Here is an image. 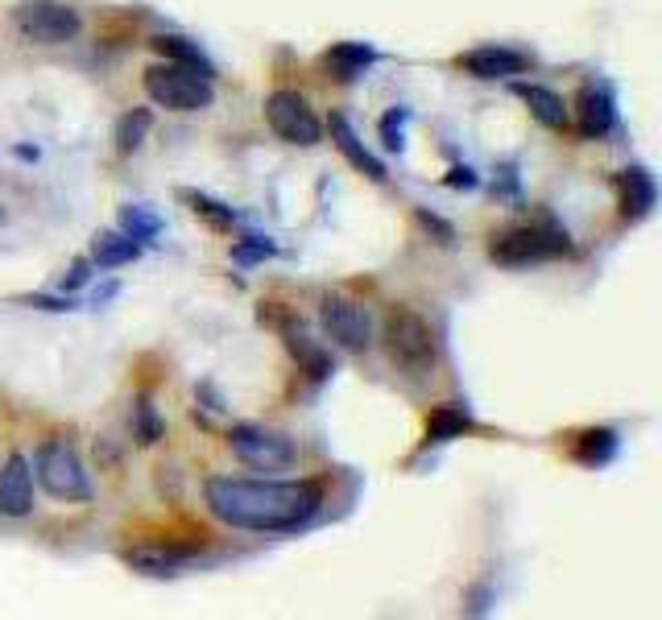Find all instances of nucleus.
Instances as JSON below:
<instances>
[{
    "instance_id": "obj_28",
    "label": "nucleus",
    "mask_w": 662,
    "mask_h": 620,
    "mask_svg": "<svg viewBox=\"0 0 662 620\" xmlns=\"http://www.w3.org/2000/svg\"><path fill=\"white\" fill-rule=\"evenodd\" d=\"M406 121H410V112L406 108H393V112H385L381 116V141H385V149H402V133H406Z\"/></svg>"
},
{
    "instance_id": "obj_4",
    "label": "nucleus",
    "mask_w": 662,
    "mask_h": 620,
    "mask_svg": "<svg viewBox=\"0 0 662 620\" xmlns=\"http://www.w3.org/2000/svg\"><path fill=\"white\" fill-rule=\"evenodd\" d=\"M34 468H38V484L54 500H91L96 496V484H91V475L71 443H59V438L41 443Z\"/></svg>"
},
{
    "instance_id": "obj_17",
    "label": "nucleus",
    "mask_w": 662,
    "mask_h": 620,
    "mask_svg": "<svg viewBox=\"0 0 662 620\" xmlns=\"http://www.w3.org/2000/svg\"><path fill=\"white\" fill-rule=\"evenodd\" d=\"M514 91L526 100L530 116H535L542 128H567V108H563V100H559L551 87H542V83H517Z\"/></svg>"
},
{
    "instance_id": "obj_27",
    "label": "nucleus",
    "mask_w": 662,
    "mask_h": 620,
    "mask_svg": "<svg viewBox=\"0 0 662 620\" xmlns=\"http://www.w3.org/2000/svg\"><path fill=\"white\" fill-rule=\"evenodd\" d=\"M273 252H278L273 240H266V236H248V240H236V245H232V261H236V265H257V261H266Z\"/></svg>"
},
{
    "instance_id": "obj_9",
    "label": "nucleus",
    "mask_w": 662,
    "mask_h": 620,
    "mask_svg": "<svg viewBox=\"0 0 662 620\" xmlns=\"http://www.w3.org/2000/svg\"><path fill=\"white\" fill-rule=\"evenodd\" d=\"M323 327H328L331 344H340L344 351H369L372 348V314L356 298L344 294H328L323 298Z\"/></svg>"
},
{
    "instance_id": "obj_2",
    "label": "nucleus",
    "mask_w": 662,
    "mask_h": 620,
    "mask_svg": "<svg viewBox=\"0 0 662 620\" xmlns=\"http://www.w3.org/2000/svg\"><path fill=\"white\" fill-rule=\"evenodd\" d=\"M381 339H385L390 360L406 372V376L418 381V376H431L434 372V331L418 310L393 307L390 314H385V331H381Z\"/></svg>"
},
{
    "instance_id": "obj_13",
    "label": "nucleus",
    "mask_w": 662,
    "mask_h": 620,
    "mask_svg": "<svg viewBox=\"0 0 662 620\" xmlns=\"http://www.w3.org/2000/svg\"><path fill=\"white\" fill-rule=\"evenodd\" d=\"M659 203V186H654V174L646 165H629L621 170V220L629 224H641Z\"/></svg>"
},
{
    "instance_id": "obj_31",
    "label": "nucleus",
    "mask_w": 662,
    "mask_h": 620,
    "mask_svg": "<svg viewBox=\"0 0 662 620\" xmlns=\"http://www.w3.org/2000/svg\"><path fill=\"white\" fill-rule=\"evenodd\" d=\"M476 183H480V178H476L473 165H452V174H448V186H452V190H476Z\"/></svg>"
},
{
    "instance_id": "obj_20",
    "label": "nucleus",
    "mask_w": 662,
    "mask_h": 620,
    "mask_svg": "<svg viewBox=\"0 0 662 620\" xmlns=\"http://www.w3.org/2000/svg\"><path fill=\"white\" fill-rule=\"evenodd\" d=\"M154 50L162 54L166 62H179V66H191V71H199V75H216V66L207 59L204 50L195 46L191 38H179V34H162V38H154Z\"/></svg>"
},
{
    "instance_id": "obj_21",
    "label": "nucleus",
    "mask_w": 662,
    "mask_h": 620,
    "mask_svg": "<svg viewBox=\"0 0 662 620\" xmlns=\"http://www.w3.org/2000/svg\"><path fill=\"white\" fill-rule=\"evenodd\" d=\"M621 438L617 431H609V426H600V431H584L576 438V459L584 468H604L613 455H617Z\"/></svg>"
},
{
    "instance_id": "obj_15",
    "label": "nucleus",
    "mask_w": 662,
    "mask_h": 620,
    "mask_svg": "<svg viewBox=\"0 0 662 620\" xmlns=\"http://www.w3.org/2000/svg\"><path fill=\"white\" fill-rule=\"evenodd\" d=\"M331 141H335V149L348 158V165H356L360 174H369L372 183H385V162L372 158L369 149H365V141L352 133V124L344 121V116H331Z\"/></svg>"
},
{
    "instance_id": "obj_12",
    "label": "nucleus",
    "mask_w": 662,
    "mask_h": 620,
    "mask_svg": "<svg viewBox=\"0 0 662 620\" xmlns=\"http://www.w3.org/2000/svg\"><path fill=\"white\" fill-rule=\"evenodd\" d=\"M124 562L137 571V575H149V579H170V575H183L186 567L195 562V550L191 546H133Z\"/></svg>"
},
{
    "instance_id": "obj_10",
    "label": "nucleus",
    "mask_w": 662,
    "mask_h": 620,
    "mask_svg": "<svg viewBox=\"0 0 662 620\" xmlns=\"http://www.w3.org/2000/svg\"><path fill=\"white\" fill-rule=\"evenodd\" d=\"M34 509V472L25 455H9L0 468V517H25Z\"/></svg>"
},
{
    "instance_id": "obj_19",
    "label": "nucleus",
    "mask_w": 662,
    "mask_h": 620,
    "mask_svg": "<svg viewBox=\"0 0 662 620\" xmlns=\"http://www.w3.org/2000/svg\"><path fill=\"white\" fill-rule=\"evenodd\" d=\"M137 257H142V245L128 240L124 232H100V236L91 240V265H100V269L133 265Z\"/></svg>"
},
{
    "instance_id": "obj_14",
    "label": "nucleus",
    "mask_w": 662,
    "mask_h": 620,
    "mask_svg": "<svg viewBox=\"0 0 662 620\" xmlns=\"http://www.w3.org/2000/svg\"><path fill=\"white\" fill-rule=\"evenodd\" d=\"M459 66L473 75V79H510V75H522L526 71V54H517L510 46H476L468 50Z\"/></svg>"
},
{
    "instance_id": "obj_5",
    "label": "nucleus",
    "mask_w": 662,
    "mask_h": 620,
    "mask_svg": "<svg viewBox=\"0 0 662 620\" xmlns=\"http://www.w3.org/2000/svg\"><path fill=\"white\" fill-rule=\"evenodd\" d=\"M13 25L29 46H66L79 38L83 17L62 0H21L13 9Z\"/></svg>"
},
{
    "instance_id": "obj_24",
    "label": "nucleus",
    "mask_w": 662,
    "mask_h": 620,
    "mask_svg": "<svg viewBox=\"0 0 662 620\" xmlns=\"http://www.w3.org/2000/svg\"><path fill=\"white\" fill-rule=\"evenodd\" d=\"M149 124H154V116H149L145 108L124 112L121 124H117V149H121V153H137L145 141V133H149Z\"/></svg>"
},
{
    "instance_id": "obj_32",
    "label": "nucleus",
    "mask_w": 662,
    "mask_h": 620,
    "mask_svg": "<svg viewBox=\"0 0 662 620\" xmlns=\"http://www.w3.org/2000/svg\"><path fill=\"white\" fill-rule=\"evenodd\" d=\"M29 307H41V310H71V298H25Z\"/></svg>"
},
{
    "instance_id": "obj_6",
    "label": "nucleus",
    "mask_w": 662,
    "mask_h": 620,
    "mask_svg": "<svg viewBox=\"0 0 662 620\" xmlns=\"http://www.w3.org/2000/svg\"><path fill=\"white\" fill-rule=\"evenodd\" d=\"M563 252H572L567 232L547 227V224L510 227V232H501L493 245H489V257H493V261H501V265H538V261L563 257Z\"/></svg>"
},
{
    "instance_id": "obj_22",
    "label": "nucleus",
    "mask_w": 662,
    "mask_h": 620,
    "mask_svg": "<svg viewBox=\"0 0 662 620\" xmlns=\"http://www.w3.org/2000/svg\"><path fill=\"white\" fill-rule=\"evenodd\" d=\"M464 431H473V418L459 410V406H439V410L427 418V438L431 443H452Z\"/></svg>"
},
{
    "instance_id": "obj_7",
    "label": "nucleus",
    "mask_w": 662,
    "mask_h": 620,
    "mask_svg": "<svg viewBox=\"0 0 662 620\" xmlns=\"http://www.w3.org/2000/svg\"><path fill=\"white\" fill-rule=\"evenodd\" d=\"M228 447H232V455L241 463L257 468V472H286V468L298 463V447L290 443L286 434L266 431V426H232Z\"/></svg>"
},
{
    "instance_id": "obj_29",
    "label": "nucleus",
    "mask_w": 662,
    "mask_h": 620,
    "mask_svg": "<svg viewBox=\"0 0 662 620\" xmlns=\"http://www.w3.org/2000/svg\"><path fill=\"white\" fill-rule=\"evenodd\" d=\"M418 224L427 227V232H434V236H439V245H455L452 224H443V220H439V215H431V211H418Z\"/></svg>"
},
{
    "instance_id": "obj_18",
    "label": "nucleus",
    "mask_w": 662,
    "mask_h": 620,
    "mask_svg": "<svg viewBox=\"0 0 662 620\" xmlns=\"http://www.w3.org/2000/svg\"><path fill=\"white\" fill-rule=\"evenodd\" d=\"M286 344L290 351H294V360L307 369L310 381H328L331 372H335V364H331V356L319 344H310V335L303 331V323L294 327V323H286Z\"/></svg>"
},
{
    "instance_id": "obj_33",
    "label": "nucleus",
    "mask_w": 662,
    "mask_h": 620,
    "mask_svg": "<svg viewBox=\"0 0 662 620\" xmlns=\"http://www.w3.org/2000/svg\"><path fill=\"white\" fill-rule=\"evenodd\" d=\"M0 224H4V207H0Z\"/></svg>"
},
{
    "instance_id": "obj_30",
    "label": "nucleus",
    "mask_w": 662,
    "mask_h": 620,
    "mask_svg": "<svg viewBox=\"0 0 662 620\" xmlns=\"http://www.w3.org/2000/svg\"><path fill=\"white\" fill-rule=\"evenodd\" d=\"M87 277H91V261H83V257H79L75 265H71V269H66V273H62V282H59V286H62V289H79L83 282H87Z\"/></svg>"
},
{
    "instance_id": "obj_3",
    "label": "nucleus",
    "mask_w": 662,
    "mask_h": 620,
    "mask_svg": "<svg viewBox=\"0 0 662 620\" xmlns=\"http://www.w3.org/2000/svg\"><path fill=\"white\" fill-rule=\"evenodd\" d=\"M145 96L166 108V112H204L216 100V87L207 75L179 66V62H158L145 71Z\"/></svg>"
},
{
    "instance_id": "obj_1",
    "label": "nucleus",
    "mask_w": 662,
    "mask_h": 620,
    "mask_svg": "<svg viewBox=\"0 0 662 620\" xmlns=\"http://www.w3.org/2000/svg\"><path fill=\"white\" fill-rule=\"evenodd\" d=\"M207 509L232 530L290 534L307 525L323 505V488L310 480H232L216 475L204 484Z\"/></svg>"
},
{
    "instance_id": "obj_16",
    "label": "nucleus",
    "mask_w": 662,
    "mask_h": 620,
    "mask_svg": "<svg viewBox=\"0 0 662 620\" xmlns=\"http://www.w3.org/2000/svg\"><path fill=\"white\" fill-rule=\"evenodd\" d=\"M323 62H328V71L335 79L348 83V79H360L372 62H377V50L365 46V41H335L328 54H323Z\"/></svg>"
},
{
    "instance_id": "obj_8",
    "label": "nucleus",
    "mask_w": 662,
    "mask_h": 620,
    "mask_svg": "<svg viewBox=\"0 0 662 620\" xmlns=\"http://www.w3.org/2000/svg\"><path fill=\"white\" fill-rule=\"evenodd\" d=\"M266 121L286 145H303L307 149V145H319V137H323V124L310 112V103L298 91H286V87L273 91L266 100Z\"/></svg>"
},
{
    "instance_id": "obj_11",
    "label": "nucleus",
    "mask_w": 662,
    "mask_h": 620,
    "mask_svg": "<svg viewBox=\"0 0 662 620\" xmlns=\"http://www.w3.org/2000/svg\"><path fill=\"white\" fill-rule=\"evenodd\" d=\"M576 124H579V137H588V141L609 137V133H613V124H617L613 96H609L604 87H597V83H588V87L576 96Z\"/></svg>"
},
{
    "instance_id": "obj_26",
    "label": "nucleus",
    "mask_w": 662,
    "mask_h": 620,
    "mask_svg": "<svg viewBox=\"0 0 662 620\" xmlns=\"http://www.w3.org/2000/svg\"><path fill=\"white\" fill-rule=\"evenodd\" d=\"M183 199L191 203V211H195V215H204V220H207L211 227H216V232H228V227L236 224L232 207L216 203V199H207V195H199V190H183Z\"/></svg>"
},
{
    "instance_id": "obj_23",
    "label": "nucleus",
    "mask_w": 662,
    "mask_h": 620,
    "mask_svg": "<svg viewBox=\"0 0 662 620\" xmlns=\"http://www.w3.org/2000/svg\"><path fill=\"white\" fill-rule=\"evenodd\" d=\"M121 232L128 236V240L145 245V240H154V236L162 232V220H158V215H154L149 207L128 203V207H121Z\"/></svg>"
},
{
    "instance_id": "obj_25",
    "label": "nucleus",
    "mask_w": 662,
    "mask_h": 620,
    "mask_svg": "<svg viewBox=\"0 0 662 620\" xmlns=\"http://www.w3.org/2000/svg\"><path fill=\"white\" fill-rule=\"evenodd\" d=\"M162 434H166V422L158 418V410H154L145 397H137V401H133V438H137L142 447H154Z\"/></svg>"
}]
</instances>
